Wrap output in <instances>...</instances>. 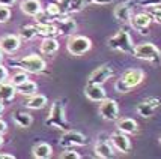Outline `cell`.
<instances>
[{"mask_svg": "<svg viewBox=\"0 0 161 159\" xmlns=\"http://www.w3.org/2000/svg\"><path fill=\"white\" fill-rule=\"evenodd\" d=\"M143 80H145V72L142 69H128L116 81L114 89L119 93H128L130 90H133L134 87L143 83Z\"/></svg>", "mask_w": 161, "mask_h": 159, "instance_id": "6da1fadb", "label": "cell"}, {"mask_svg": "<svg viewBox=\"0 0 161 159\" xmlns=\"http://www.w3.org/2000/svg\"><path fill=\"white\" fill-rule=\"evenodd\" d=\"M108 48L114 50V51H119L124 54H133L134 53V44L130 33L126 32L125 29H120L118 33H114L112 38H108L107 41Z\"/></svg>", "mask_w": 161, "mask_h": 159, "instance_id": "7a4b0ae2", "label": "cell"}, {"mask_svg": "<svg viewBox=\"0 0 161 159\" xmlns=\"http://www.w3.org/2000/svg\"><path fill=\"white\" fill-rule=\"evenodd\" d=\"M133 56L140 59V60L154 63V65H160L161 63V51L151 42H143V44L134 45Z\"/></svg>", "mask_w": 161, "mask_h": 159, "instance_id": "3957f363", "label": "cell"}, {"mask_svg": "<svg viewBox=\"0 0 161 159\" xmlns=\"http://www.w3.org/2000/svg\"><path fill=\"white\" fill-rule=\"evenodd\" d=\"M45 125L54 129H66L68 128V122L65 117V108L60 101H54L51 108H50L48 119L45 120Z\"/></svg>", "mask_w": 161, "mask_h": 159, "instance_id": "277c9868", "label": "cell"}, {"mask_svg": "<svg viewBox=\"0 0 161 159\" xmlns=\"http://www.w3.org/2000/svg\"><path fill=\"white\" fill-rule=\"evenodd\" d=\"M92 47V41L86 36L71 35L66 41V50L72 56H83L86 54Z\"/></svg>", "mask_w": 161, "mask_h": 159, "instance_id": "5b68a950", "label": "cell"}, {"mask_svg": "<svg viewBox=\"0 0 161 159\" xmlns=\"http://www.w3.org/2000/svg\"><path fill=\"white\" fill-rule=\"evenodd\" d=\"M18 66L23 71H26L27 74H41L42 71L45 69L47 65H45V60L42 59L41 56L29 54L26 57H23L18 62Z\"/></svg>", "mask_w": 161, "mask_h": 159, "instance_id": "8992f818", "label": "cell"}, {"mask_svg": "<svg viewBox=\"0 0 161 159\" xmlns=\"http://www.w3.org/2000/svg\"><path fill=\"white\" fill-rule=\"evenodd\" d=\"M99 116L104 120L116 122L119 119V105H118V102L114 99H108V98L103 99L101 104H99Z\"/></svg>", "mask_w": 161, "mask_h": 159, "instance_id": "52a82bcc", "label": "cell"}, {"mask_svg": "<svg viewBox=\"0 0 161 159\" xmlns=\"http://www.w3.org/2000/svg\"><path fill=\"white\" fill-rule=\"evenodd\" d=\"M113 69L108 66V65H103V66H99L97 69L92 72L91 75H89V83H93V84H103L107 83L110 78L113 77Z\"/></svg>", "mask_w": 161, "mask_h": 159, "instance_id": "ba28073f", "label": "cell"}, {"mask_svg": "<svg viewBox=\"0 0 161 159\" xmlns=\"http://www.w3.org/2000/svg\"><path fill=\"white\" fill-rule=\"evenodd\" d=\"M133 5L134 3L131 0L116 5L114 11H113L114 18L118 21H120V23H130V21H131V17H133V9H134Z\"/></svg>", "mask_w": 161, "mask_h": 159, "instance_id": "9c48e42d", "label": "cell"}, {"mask_svg": "<svg viewBox=\"0 0 161 159\" xmlns=\"http://www.w3.org/2000/svg\"><path fill=\"white\" fill-rule=\"evenodd\" d=\"M110 141H112V146L120 153H128L131 150V141L130 138L126 137V134L124 132H114L112 134V137H110Z\"/></svg>", "mask_w": 161, "mask_h": 159, "instance_id": "30bf717a", "label": "cell"}, {"mask_svg": "<svg viewBox=\"0 0 161 159\" xmlns=\"http://www.w3.org/2000/svg\"><path fill=\"white\" fill-rule=\"evenodd\" d=\"M160 107V99H155V98H147L145 99L143 102L137 105V113H139V116L142 117H152L154 116L155 110Z\"/></svg>", "mask_w": 161, "mask_h": 159, "instance_id": "8fae6325", "label": "cell"}, {"mask_svg": "<svg viewBox=\"0 0 161 159\" xmlns=\"http://www.w3.org/2000/svg\"><path fill=\"white\" fill-rule=\"evenodd\" d=\"M56 27H57V33L60 36H71L75 35V32H77V23L71 17H65L62 20H57Z\"/></svg>", "mask_w": 161, "mask_h": 159, "instance_id": "7c38bea8", "label": "cell"}, {"mask_svg": "<svg viewBox=\"0 0 161 159\" xmlns=\"http://www.w3.org/2000/svg\"><path fill=\"white\" fill-rule=\"evenodd\" d=\"M62 146H84L86 144V137L78 131H65L60 138Z\"/></svg>", "mask_w": 161, "mask_h": 159, "instance_id": "4fadbf2b", "label": "cell"}, {"mask_svg": "<svg viewBox=\"0 0 161 159\" xmlns=\"http://www.w3.org/2000/svg\"><path fill=\"white\" fill-rule=\"evenodd\" d=\"M21 47V39L17 35H6L0 39V50L3 53L12 54Z\"/></svg>", "mask_w": 161, "mask_h": 159, "instance_id": "5bb4252c", "label": "cell"}, {"mask_svg": "<svg viewBox=\"0 0 161 159\" xmlns=\"http://www.w3.org/2000/svg\"><path fill=\"white\" fill-rule=\"evenodd\" d=\"M84 95L92 102H101L103 99L107 98L103 86L101 84H93V83H87V86L84 87Z\"/></svg>", "mask_w": 161, "mask_h": 159, "instance_id": "9a60e30c", "label": "cell"}, {"mask_svg": "<svg viewBox=\"0 0 161 159\" xmlns=\"http://www.w3.org/2000/svg\"><path fill=\"white\" fill-rule=\"evenodd\" d=\"M151 17L146 14V12H142V14H137L131 17V24H133L134 29H137V30H140L142 35H147L149 32H147V27H149V24H151Z\"/></svg>", "mask_w": 161, "mask_h": 159, "instance_id": "2e32d148", "label": "cell"}, {"mask_svg": "<svg viewBox=\"0 0 161 159\" xmlns=\"http://www.w3.org/2000/svg\"><path fill=\"white\" fill-rule=\"evenodd\" d=\"M20 8L23 14L29 15V17H36L42 11L41 0H23Z\"/></svg>", "mask_w": 161, "mask_h": 159, "instance_id": "e0dca14e", "label": "cell"}, {"mask_svg": "<svg viewBox=\"0 0 161 159\" xmlns=\"http://www.w3.org/2000/svg\"><path fill=\"white\" fill-rule=\"evenodd\" d=\"M32 153L36 159H48L53 156V147L48 143H38L33 146Z\"/></svg>", "mask_w": 161, "mask_h": 159, "instance_id": "ac0fdd59", "label": "cell"}, {"mask_svg": "<svg viewBox=\"0 0 161 159\" xmlns=\"http://www.w3.org/2000/svg\"><path fill=\"white\" fill-rule=\"evenodd\" d=\"M118 131L124 132V134H136L139 131V125L134 119H118Z\"/></svg>", "mask_w": 161, "mask_h": 159, "instance_id": "d6986e66", "label": "cell"}, {"mask_svg": "<svg viewBox=\"0 0 161 159\" xmlns=\"http://www.w3.org/2000/svg\"><path fill=\"white\" fill-rule=\"evenodd\" d=\"M36 33L38 35L44 36V38H56L57 33V27L51 23H36Z\"/></svg>", "mask_w": 161, "mask_h": 159, "instance_id": "ffe728a7", "label": "cell"}, {"mask_svg": "<svg viewBox=\"0 0 161 159\" xmlns=\"http://www.w3.org/2000/svg\"><path fill=\"white\" fill-rule=\"evenodd\" d=\"M95 155L101 159H110L114 156V152H113V147L110 143H107V141H98L95 144Z\"/></svg>", "mask_w": 161, "mask_h": 159, "instance_id": "44dd1931", "label": "cell"}, {"mask_svg": "<svg viewBox=\"0 0 161 159\" xmlns=\"http://www.w3.org/2000/svg\"><path fill=\"white\" fill-rule=\"evenodd\" d=\"M17 89L12 83H0V101L2 102H11L15 98Z\"/></svg>", "mask_w": 161, "mask_h": 159, "instance_id": "7402d4cb", "label": "cell"}, {"mask_svg": "<svg viewBox=\"0 0 161 159\" xmlns=\"http://www.w3.org/2000/svg\"><path fill=\"white\" fill-rule=\"evenodd\" d=\"M59 50V42L56 41V38H44V41L41 42V53L42 54L51 56L57 53Z\"/></svg>", "mask_w": 161, "mask_h": 159, "instance_id": "603a6c76", "label": "cell"}, {"mask_svg": "<svg viewBox=\"0 0 161 159\" xmlns=\"http://www.w3.org/2000/svg\"><path fill=\"white\" fill-rule=\"evenodd\" d=\"M15 89H17V93H20L23 96H33L36 92H38V86H36V83L27 80V81H24V83L15 86Z\"/></svg>", "mask_w": 161, "mask_h": 159, "instance_id": "cb8c5ba5", "label": "cell"}, {"mask_svg": "<svg viewBox=\"0 0 161 159\" xmlns=\"http://www.w3.org/2000/svg\"><path fill=\"white\" fill-rule=\"evenodd\" d=\"M45 105H47V96L38 95V93H35L33 96H30L29 101L26 102V107L30 108V110H41Z\"/></svg>", "mask_w": 161, "mask_h": 159, "instance_id": "d4e9b609", "label": "cell"}, {"mask_svg": "<svg viewBox=\"0 0 161 159\" xmlns=\"http://www.w3.org/2000/svg\"><path fill=\"white\" fill-rule=\"evenodd\" d=\"M14 120L15 123H17V126H20V128H29L30 125H32V122H33V119H32V116L29 114V113H26V111H17L14 114Z\"/></svg>", "mask_w": 161, "mask_h": 159, "instance_id": "484cf974", "label": "cell"}, {"mask_svg": "<svg viewBox=\"0 0 161 159\" xmlns=\"http://www.w3.org/2000/svg\"><path fill=\"white\" fill-rule=\"evenodd\" d=\"M38 35L36 33V27L35 26H24V27L20 29V39H24V41H30V39H33L35 36Z\"/></svg>", "mask_w": 161, "mask_h": 159, "instance_id": "4316f807", "label": "cell"}, {"mask_svg": "<svg viewBox=\"0 0 161 159\" xmlns=\"http://www.w3.org/2000/svg\"><path fill=\"white\" fill-rule=\"evenodd\" d=\"M86 2H87V0H69L68 14H71V12H80V11L86 6Z\"/></svg>", "mask_w": 161, "mask_h": 159, "instance_id": "83f0119b", "label": "cell"}, {"mask_svg": "<svg viewBox=\"0 0 161 159\" xmlns=\"http://www.w3.org/2000/svg\"><path fill=\"white\" fill-rule=\"evenodd\" d=\"M45 12L48 15H51L53 18H57V17H62V9L59 6V3H48L47 8H45Z\"/></svg>", "mask_w": 161, "mask_h": 159, "instance_id": "f1b7e54d", "label": "cell"}, {"mask_svg": "<svg viewBox=\"0 0 161 159\" xmlns=\"http://www.w3.org/2000/svg\"><path fill=\"white\" fill-rule=\"evenodd\" d=\"M151 20L157 21V23H161V8L160 6H149L147 8V12H146Z\"/></svg>", "mask_w": 161, "mask_h": 159, "instance_id": "f546056e", "label": "cell"}, {"mask_svg": "<svg viewBox=\"0 0 161 159\" xmlns=\"http://www.w3.org/2000/svg\"><path fill=\"white\" fill-rule=\"evenodd\" d=\"M29 77H27V72L26 71H21V72H17V74H14L12 75V78H11V83L14 84V86H18V84L24 83V81H27Z\"/></svg>", "mask_w": 161, "mask_h": 159, "instance_id": "4dcf8cb0", "label": "cell"}, {"mask_svg": "<svg viewBox=\"0 0 161 159\" xmlns=\"http://www.w3.org/2000/svg\"><path fill=\"white\" fill-rule=\"evenodd\" d=\"M60 159H81V155L75 150H65L60 153Z\"/></svg>", "mask_w": 161, "mask_h": 159, "instance_id": "1f68e13d", "label": "cell"}, {"mask_svg": "<svg viewBox=\"0 0 161 159\" xmlns=\"http://www.w3.org/2000/svg\"><path fill=\"white\" fill-rule=\"evenodd\" d=\"M11 18V11L6 6H0V23H8Z\"/></svg>", "mask_w": 161, "mask_h": 159, "instance_id": "d6a6232c", "label": "cell"}, {"mask_svg": "<svg viewBox=\"0 0 161 159\" xmlns=\"http://www.w3.org/2000/svg\"><path fill=\"white\" fill-rule=\"evenodd\" d=\"M140 6L149 8V6H161V0H142Z\"/></svg>", "mask_w": 161, "mask_h": 159, "instance_id": "836d02e7", "label": "cell"}, {"mask_svg": "<svg viewBox=\"0 0 161 159\" xmlns=\"http://www.w3.org/2000/svg\"><path fill=\"white\" fill-rule=\"evenodd\" d=\"M8 75H9V72H8V69L0 63V83H5L6 81Z\"/></svg>", "mask_w": 161, "mask_h": 159, "instance_id": "e575fe53", "label": "cell"}, {"mask_svg": "<svg viewBox=\"0 0 161 159\" xmlns=\"http://www.w3.org/2000/svg\"><path fill=\"white\" fill-rule=\"evenodd\" d=\"M17 3V0H0V6H12V5H15Z\"/></svg>", "mask_w": 161, "mask_h": 159, "instance_id": "d590c367", "label": "cell"}, {"mask_svg": "<svg viewBox=\"0 0 161 159\" xmlns=\"http://www.w3.org/2000/svg\"><path fill=\"white\" fill-rule=\"evenodd\" d=\"M8 131V125H6V122H3L2 119H0V134L3 135L5 132Z\"/></svg>", "mask_w": 161, "mask_h": 159, "instance_id": "8d00e7d4", "label": "cell"}, {"mask_svg": "<svg viewBox=\"0 0 161 159\" xmlns=\"http://www.w3.org/2000/svg\"><path fill=\"white\" fill-rule=\"evenodd\" d=\"M91 3H97V5H105V3H110L112 0H89Z\"/></svg>", "mask_w": 161, "mask_h": 159, "instance_id": "74e56055", "label": "cell"}, {"mask_svg": "<svg viewBox=\"0 0 161 159\" xmlns=\"http://www.w3.org/2000/svg\"><path fill=\"white\" fill-rule=\"evenodd\" d=\"M0 159H15V156L9 153H0Z\"/></svg>", "mask_w": 161, "mask_h": 159, "instance_id": "f35d334b", "label": "cell"}, {"mask_svg": "<svg viewBox=\"0 0 161 159\" xmlns=\"http://www.w3.org/2000/svg\"><path fill=\"white\" fill-rule=\"evenodd\" d=\"M3 111H5V102H2V101H0V116L3 114Z\"/></svg>", "mask_w": 161, "mask_h": 159, "instance_id": "ab89813d", "label": "cell"}, {"mask_svg": "<svg viewBox=\"0 0 161 159\" xmlns=\"http://www.w3.org/2000/svg\"><path fill=\"white\" fill-rule=\"evenodd\" d=\"M2 60H3V51L0 50V63H2Z\"/></svg>", "mask_w": 161, "mask_h": 159, "instance_id": "60d3db41", "label": "cell"}, {"mask_svg": "<svg viewBox=\"0 0 161 159\" xmlns=\"http://www.w3.org/2000/svg\"><path fill=\"white\" fill-rule=\"evenodd\" d=\"M3 144V137H2V134H0V146Z\"/></svg>", "mask_w": 161, "mask_h": 159, "instance_id": "b9f144b4", "label": "cell"}, {"mask_svg": "<svg viewBox=\"0 0 161 159\" xmlns=\"http://www.w3.org/2000/svg\"><path fill=\"white\" fill-rule=\"evenodd\" d=\"M160 143H161V138H160Z\"/></svg>", "mask_w": 161, "mask_h": 159, "instance_id": "7bdbcfd3", "label": "cell"}]
</instances>
